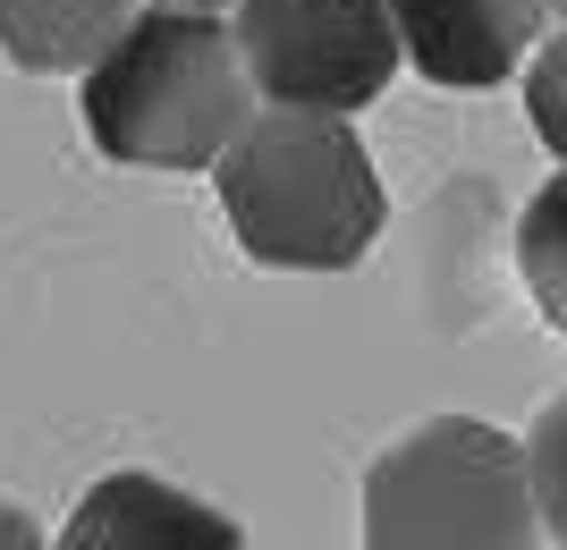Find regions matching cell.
<instances>
[{
    "label": "cell",
    "mask_w": 567,
    "mask_h": 550,
    "mask_svg": "<svg viewBox=\"0 0 567 550\" xmlns=\"http://www.w3.org/2000/svg\"><path fill=\"white\" fill-rule=\"evenodd\" d=\"M85 136L118 169H213L255 120V76L220 9H136L85 69Z\"/></svg>",
    "instance_id": "1"
},
{
    "label": "cell",
    "mask_w": 567,
    "mask_h": 550,
    "mask_svg": "<svg viewBox=\"0 0 567 550\" xmlns=\"http://www.w3.org/2000/svg\"><path fill=\"white\" fill-rule=\"evenodd\" d=\"M213 178H220V212H229L237 246L262 271H348L373 255L381 220H390L373 153L331 111L255 102V120L229 136Z\"/></svg>",
    "instance_id": "2"
},
{
    "label": "cell",
    "mask_w": 567,
    "mask_h": 550,
    "mask_svg": "<svg viewBox=\"0 0 567 550\" xmlns=\"http://www.w3.org/2000/svg\"><path fill=\"white\" fill-rule=\"evenodd\" d=\"M534 526L525 440L483 415L399 432L364 475V550H525Z\"/></svg>",
    "instance_id": "3"
},
{
    "label": "cell",
    "mask_w": 567,
    "mask_h": 550,
    "mask_svg": "<svg viewBox=\"0 0 567 550\" xmlns=\"http://www.w3.org/2000/svg\"><path fill=\"white\" fill-rule=\"evenodd\" d=\"M237 60L271 111H364L399 76V25L390 0H237L229 9Z\"/></svg>",
    "instance_id": "4"
},
{
    "label": "cell",
    "mask_w": 567,
    "mask_h": 550,
    "mask_svg": "<svg viewBox=\"0 0 567 550\" xmlns=\"http://www.w3.org/2000/svg\"><path fill=\"white\" fill-rule=\"evenodd\" d=\"M543 0H390L406 69L432 85H457V94L508 85L543 43Z\"/></svg>",
    "instance_id": "5"
},
{
    "label": "cell",
    "mask_w": 567,
    "mask_h": 550,
    "mask_svg": "<svg viewBox=\"0 0 567 550\" xmlns=\"http://www.w3.org/2000/svg\"><path fill=\"white\" fill-rule=\"evenodd\" d=\"M51 550H246V533L229 508L195 500L162 475H102L69 508Z\"/></svg>",
    "instance_id": "6"
},
{
    "label": "cell",
    "mask_w": 567,
    "mask_h": 550,
    "mask_svg": "<svg viewBox=\"0 0 567 550\" xmlns=\"http://www.w3.org/2000/svg\"><path fill=\"white\" fill-rule=\"evenodd\" d=\"M127 18L136 0H0V51L34 76H85Z\"/></svg>",
    "instance_id": "7"
},
{
    "label": "cell",
    "mask_w": 567,
    "mask_h": 550,
    "mask_svg": "<svg viewBox=\"0 0 567 550\" xmlns=\"http://www.w3.org/2000/svg\"><path fill=\"white\" fill-rule=\"evenodd\" d=\"M517 271H525V288H534L543 322L567 331V162H559V178H543L534 204L517 212Z\"/></svg>",
    "instance_id": "8"
},
{
    "label": "cell",
    "mask_w": 567,
    "mask_h": 550,
    "mask_svg": "<svg viewBox=\"0 0 567 550\" xmlns=\"http://www.w3.org/2000/svg\"><path fill=\"white\" fill-rule=\"evenodd\" d=\"M525 475H534V517H543V533L567 550V390L534 415V432H525Z\"/></svg>",
    "instance_id": "9"
},
{
    "label": "cell",
    "mask_w": 567,
    "mask_h": 550,
    "mask_svg": "<svg viewBox=\"0 0 567 550\" xmlns=\"http://www.w3.org/2000/svg\"><path fill=\"white\" fill-rule=\"evenodd\" d=\"M525 120L567 162V25L550 43H534V60H525Z\"/></svg>",
    "instance_id": "10"
},
{
    "label": "cell",
    "mask_w": 567,
    "mask_h": 550,
    "mask_svg": "<svg viewBox=\"0 0 567 550\" xmlns=\"http://www.w3.org/2000/svg\"><path fill=\"white\" fill-rule=\"evenodd\" d=\"M0 550H51V542H43V526H34L18 500H0Z\"/></svg>",
    "instance_id": "11"
},
{
    "label": "cell",
    "mask_w": 567,
    "mask_h": 550,
    "mask_svg": "<svg viewBox=\"0 0 567 550\" xmlns=\"http://www.w3.org/2000/svg\"><path fill=\"white\" fill-rule=\"evenodd\" d=\"M162 9H237V0H162Z\"/></svg>",
    "instance_id": "12"
},
{
    "label": "cell",
    "mask_w": 567,
    "mask_h": 550,
    "mask_svg": "<svg viewBox=\"0 0 567 550\" xmlns=\"http://www.w3.org/2000/svg\"><path fill=\"white\" fill-rule=\"evenodd\" d=\"M543 9H559V18H567V0H543Z\"/></svg>",
    "instance_id": "13"
},
{
    "label": "cell",
    "mask_w": 567,
    "mask_h": 550,
    "mask_svg": "<svg viewBox=\"0 0 567 550\" xmlns=\"http://www.w3.org/2000/svg\"><path fill=\"white\" fill-rule=\"evenodd\" d=\"M525 550H534V542H525Z\"/></svg>",
    "instance_id": "14"
}]
</instances>
